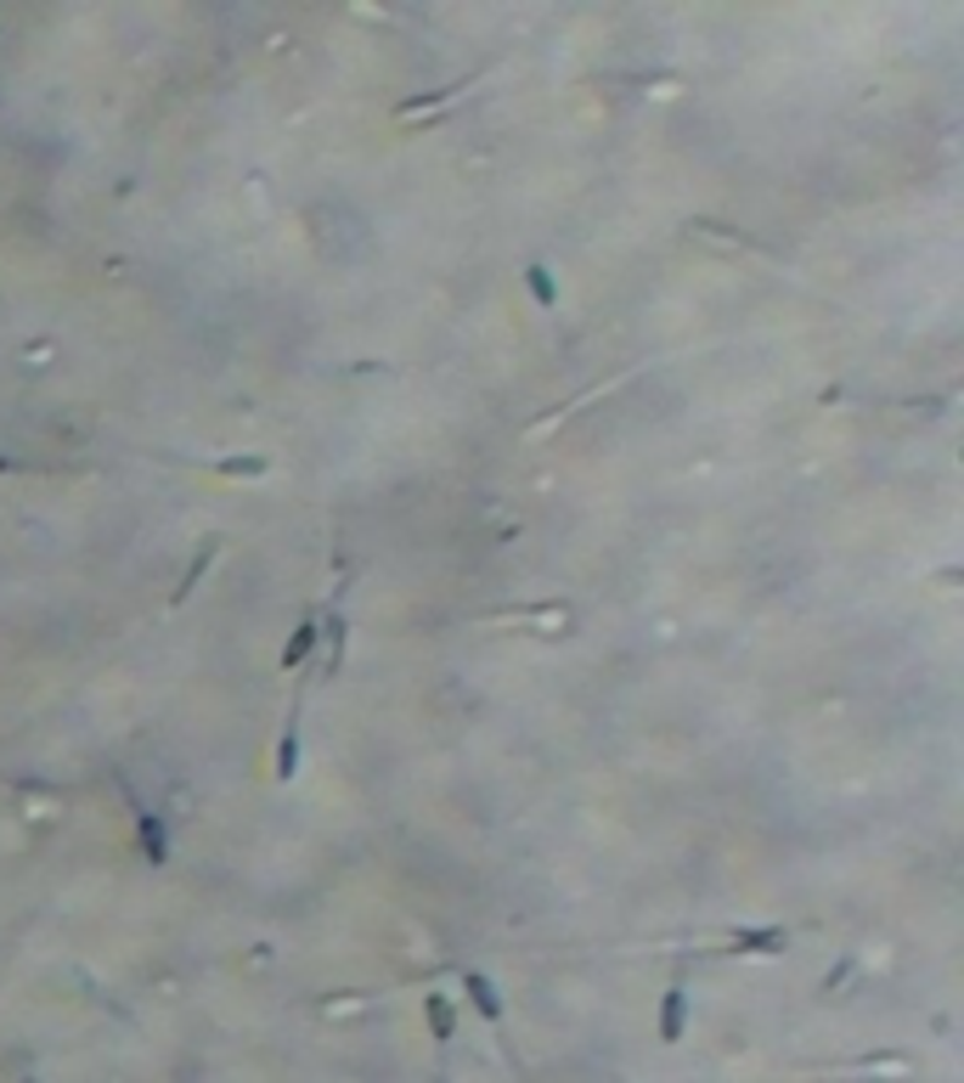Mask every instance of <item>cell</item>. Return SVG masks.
<instances>
[{
	"mask_svg": "<svg viewBox=\"0 0 964 1083\" xmlns=\"http://www.w3.org/2000/svg\"><path fill=\"white\" fill-rule=\"evenodd\" d=\"M525 288H530V300H537V311H558V282H553V272L542 266V260L525 266Z\"/></svg>",
	"mask_w": 964,
	"mask_h": 1083,
	"instance_id": "cell-9",
	"label": "cell"
},
{
	"mask_svg": "<svg viewBox=\"0 0 964 1083\" xmlns=\"http://www.w3.org/2000/svg\"><path fill=\"white\" fill-rule=\"evenodd\" d=\"M215 474H231V480H260L272 474V457L265 452H249V457H220V464H209Z\"/></svg>",
	"mask_w": 964,
	"mask_h": 1083,
	"instance_id": "cell-11",
	"label": "cell"
},
{
	"mask_svg": "<svg viewBox=\"0 0 964 1083\" xmlns=\"http://www.w3.org/2000/svg\"><path fill=\"white\" fill-rule=\"evenodd\" d=\"M316 643H322V627H316V615H305V621L293 627V638L282 643L277 666H282V672H305V666H311V654H316Z\"/></svg>",
	"mask_w": 964,
	"mask_h": 1083,
	"instance_id": "cell-3",
	"label": "cell"
},
{
	"mask_svg": "<svg viewBox=\"0 0 964 1083\" xmlns=\"http://www.w3.org/2000/svg\"><path fill=\"white\" fill-rule=\"evenodd\" d=\"M683 1033H688V982L677 976L660 999V1044H683Z\"/></svg>",
	"mask_w": 964,
	"mask_h": 1083,
	"instance_id": "cell-1",
	"label": "cell"
},
{
	"mask_svg": "<svg viewBox=\"0 0 964 1083\" xmlns=\"http://www.w3.org/2000/svg\"><path fill=\"white\" fill-rule=\"evenodd\" d=\"M727 942H734V954H784L790 948V931L784 926H750V931H727Z\"/></svg>",
	"mask_w": 964,
	"mask_h": 1083,
	"instance_id": "cell-6",
	"label": "cell"
},
{
	"mask_svg": "<svg viewBox=\"0 0 964 1083\" xmlns=\"http://www.w3.org/2000/svg\"><path fill=\"white\" fill-rule=\"evenodd\" d=\"M136 830H142V852H147V864H164V858H170V841H164V825H158V813L136 807Z\"/></svg>",
	"mask_w": 964,
	"mask_h": 1083,
	"instance_id": "cell-10",
	"label": "cell"
},
{
	"mask_svg": "<svg viewBox=\"0 0 964 1083\" xmlns=\"http://www.w3.org/2000/svg\"><path fill=\"white\" fill-rule=\"evenodd\" d=\"M462 994H469V1004L480 1010L485 1027H503V994H496V982L485 971H462Z\"/></svg>",
	"mask_w": 964,
	"mask_h": 1083,
	"instance_id": "cell-2",
	"label": "cell"
},
{
	"mask_svg": "<svg viewBox=\"0 0 964 1083\" xmlns=\"http://www.w3.org/2000/svg\"><path fill=\"white\" fill-rule=\"evenodd\" d=\"M272 773H277V784H293V773H299V706L288 711V729H282V739H277Z\"/></svg>",
	"mask_w": 964,
	"mask_h": 1083,
	"instance_id": "cell-8",
	"label": "cell"
},
{
	"mask_svg": "<svg viewBox=\"0 0 964 1083\" xmlns=\"http://www.w3.org/2000/svg\"><path fill=\"white\" fill-rule=\"evenodd\" d=\"M316 627H322V672L327 677H334L339 666H345V633H350V621H345V610L334 604V610H327V621H316Z\"/></svg>",
	"mask_w": 964,
	"mask_h": 1083,
	"instance_id": "cell-5",
	"label": "cell"
},
{
	"mask_svg": "<svg viewBox=\"0 0 964 1083\" xmlns=\"http://www.w3.org/2000/svg\"><path fill=\"white\" fill-rule=\"evenodd\" d=\"M423 1022H429V1038L446 1049L457 1038V1004L446 994H423Z\"/></svg>",
	"mask_w": 964,
	"mask_h": 1083,
	"instance_id": "cell-7",
	"label": "cell"
},
{
	"mask_svg": "<svg viewBox=\"0 0 964 1083\" xmlns=\"http://www.w3.org/2000/svg\"><path fill=\"white\" fill-rule=\"evenodd\" d=\"M23 464H17V457H7V452H0V474H17Z\"/></svg>",
	"mask_w": 964,
	"mask_h": 1083,
	"instance_id": "cell-12",
	"label": "cell"
},
{
	"mask_svg": "<svg viewBox=\"0 0 964 1083\" xmlns=\"http://www.w3.org/2000/svg\"><path fill=\"white\" fill-rule=\"evenodd\" d=\"M215 559H220V537H204V547H197L192 559H186V570H181V581H176V593H170V604H176V610L197 593V581L209 576V565H215Z\"/></svg>",
	"mask_w": 964,
	"mask_h": 1083,
	"instance_id": "cell-4",
	"label": "cell"
}]
</instances>
